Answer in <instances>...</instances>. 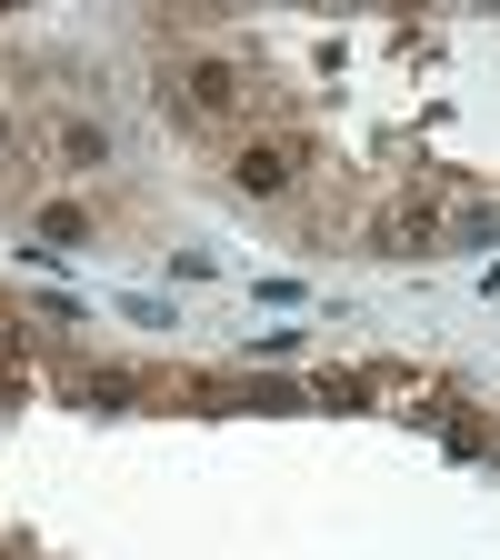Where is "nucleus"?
Masks as SVG:
<instances>
[{
    "mask_svg": "<svg viewBox=\"0 0 500 560\" xmlns=\"http://www.w3.org/2000/svg\"><path fill=\"white\" fill-rule=\"evenodd\" d=\"M161 101L190 130H210V120H270L280 110V91L260 81V70H241V60H181L171 81H161Z\"/></svg>",
    "mask_w": 500,
    "mask_h": 560,
    "instance_id": "1",
    "label": "nucleus"
},
{
    "mask_svg": "<svg viewBox=\"0 0 500 560\" xmlns=\"http://www.w3.org/2000/svg\"><path fill=\"white\" fill-rule=\"evenodd\" d=\"M301 171H311V140H301V130H270V140H241V151H231V180L260 190V200H270V190H291Z\"/></svg>",
    "mask_w": 500,
    "mask_h": 560,
    "instance_id": "2",
    "label": "nucleus"
}]
</instances>
